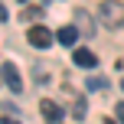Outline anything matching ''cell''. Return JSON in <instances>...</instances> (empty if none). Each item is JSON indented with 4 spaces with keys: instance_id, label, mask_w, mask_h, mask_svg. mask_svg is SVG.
Instances as JSON below:
<instances>
[{
    "instance_id": "1",
    "label": "cell",
    "mask_w": 124,
    "mask_h": 124,
    "mask_svg": "<svg viewBox=\"0 0 124 124\" xmlns=\"http://www.w3.org/2000/svg\"><path fill=\"white\" fill-rule=\"evenodd\" d=\"M26 39H30V46H36V49H46V46L52 43V33L46 30V26H30V33H26Z\"/></svg>"
},
{
    "instance_id": "2",
    "label": "cell",
    "mask_w": 124,
    "mask_h": 124,
    "mask_svg": "<svg viewBox=\"0 0 124 124\" xmlns=\"http://www.w3.org/2000/svg\"><path fill=\"white\" fill-rule=\"evenodd\" d=\"M3 85L10 88L13 95H16L20 88H23V82H20V72H16V69H13V62H10V59L3 62Z\"/></svg>"
},
{
    "instance_id": "3",
    "label": "cell",
    "mask_w": 124,
    "mask_h": 124,
    "mask_svg": "<svg viewBox=\"0 0 124 124\" xmlns=\"http://www.w3.org/2000/svg\"><path fill=\"white\" fill-rule=\"evenodd\" d=\"M101 20H105V23H111V26L124 23V7H114V3H101Z\"/></svg>"
},
{
    "instance_id": "4",
    "label": "cell",
    "mask_w": 124,
    "mask_h": 124,
    "mask_svg": "<svg viewBox=\"0 0 124 124\" xmlns=\"http://www.w3.org/2000/svg\"><path fill=\"white\" fill-rule=\"evenodd\" d=\"M75 65H82V69H95V65H98V56H95L92 49H75Z\"/></svg>"
},
{
    "instance_id": "5",
    "label": "cell",
    "mask_w": 124,
    "mask_h": 124,
    "mask_svg": "<svg viewBox=\"0 0 124 124\" xmlns=\"http://www.w3.org/2000/svg\"><path fill=\"white\" fill-rule=\"evenodd\" d=\"M39 108H43V118L49 121V124H56V121L62 118V108L56 105V101H49V98H46V101H39Z\"/></svg>"
},
{
    "instance_id": "6",
    "label": "cell",
    "mask_w": 124,
    "mask_h": 124,
    "mask_svg": "<svg viewBox=\"0 0 124 124\" xmlns=\"http://www.w3.org/2000/svg\"><path fill=\"white\" fill-rule=\"evenodd\" d=\"M56 39L62 46H75V39H78V30H75V26H62V30L56 33Z\"/></svg>"
},
{
    "instance_id": "7",
    "label": "cell",
    "mask_w": 124,
    "mask_h": 124,
    "mask_svg": "<svg viewBox=\"0 0 124 124\" xmlns=\"http://www.w3.org/2000/svg\"><path fill=\"white\" fill-rule=\"evenodd\" d=\"M72 114H75V118H85V101H82V98L75 101V108H72Z\"/></svg>"
},
{
    "instance_id": "8",
    "label": "cell",
    "mask_w": 124,
    "mask_h": 124,
    "mask_svg": "<svg viewBox=\"0 0 124 124\" xmlns=\"http://www.w3.org/2000/svg\"><path fill=\"white\" fill-rule=\"evenodd\" d=\"M114 114H118V121L124 124V105H118V108H114Z\"/></svg>"
},
{
    "instance_id": "9",
    "label": "cell",
    "mask_w": 124,
    "mask_h": 124,
    "mask_svg": "<svg viewBox=\"0 0 124 124\" xmlns=\"http://www.w3.org/2000/svg\"><path fill=\"white\" fill-rule=\"evenodd\" d=\"M3 124H16V121H10V118H3Z\"/></svg>"
},
{
    "instance_id": "10",
    "label": "cell",
    "mask_w": 124,
    "mask_h": 124,
    "mask_svg": "<svg viewBox=\"0 0 124 124\" xmlns=\"http://www.w3.org/2000/svg\"><path fill=\"white\" fill-rule=\"evenodd\" d=\"M121 88H124V82H121Z\"/></svg>"
}]
</instances>
